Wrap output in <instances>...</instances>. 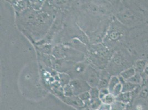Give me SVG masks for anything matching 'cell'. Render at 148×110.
I'll return each instance as SVG.
<instances>
[{
    "instance_id": "6da1fadb",
    "label": "cell",
    "mask_w": 148,
    "mask_h": 110,
    "mask_svg": "<svg viewBox=\"0 0 148 110\" xmlns=\"http://www.w3.org/2000/svg\"><path fill=\"white\" fill-rule=\"evenodd\" d=\"M89 60L98 68H103L111 58L108 48L102 44H96L89 51Z\"/></svg>"
},
{
    "instance_id": "7a4b0ae2",
    "label": "cell",
    "mask_w": 148,
    "mask_h": 110,
    "mask_svg": "<svg viewBox=\"0 0 148 110\" xmlns=\"http://www.w3.org/2000/svg\"><path fill=\"white\" fill-rule=\"evenodd\" d=\"M84 79L92 88H97L99 86L100 74L91 66H88L83 74Z\"/></svg>"
},
{
    "instance_id": "3957f363",
    "label": "cell",
    "mask_w": 148,
    "mask_h": 110,
    "mask_svg": "<svg viewBox=\"0 0 148 110\" xmlns=\"http://www.w3.org/2000/svg\"><path fill=\"white\" fill-rule=\"evenodd\" d=\"M71 86L74 95H79L81 94L84 92H88L91 89V87L89 86L86 81L83 80H73L69 83Z\"/></svg>"
},
{
    "instance_id": "277c9868",
    "label": "cell",
    "mask_w": 148,
    "mask_h": 110,
    "mask_svg": "<svg viewBox=\"0 0 148 110\" xmlns=\"http://www.w3.org/2000/svg\"><path fill=\"white\" fill-rule=\"evenodd\" d=\"M122 33L118 29L112 28L107 34L108 43H116L119 41L122 37Z\"/></svg>"
},
{
    "instance_id": "5b68a950",
    "label": "cell",
    "mask_w": 148,
    "mask_h": 110,
    "mask_svg": "<svg viewBox=\"0 0 148 110\" xmlns=\"http://www.w3.org/2000/svg\"><path fill=\"white\" fill-rule=\"evenodd\" d=\"M110 73L107 71H102L100 74V79L99 82L98 88L99 89L102 88H107L111 78Z\"/></svg>"
},
{
    "instance_id": "8992f818",
    "label": "cell",
    "mask_w": 148,
    "mask_h": 110,
    "mask_svg": "<svg viewBox=\"0 0 148 110\" xmlns=\"http://www.w3.org/2000/svg\"><path fill=\"white\" fill-rule=\"evenodd\" d=\"M112 64L113 66H116L117 67H121L123 66L124 62V58L123 56L121 55V54L117 52L113 57H112L111 59Z\"/></svg>"
},
{
    "instance_id": "52a82bcc",
    "label": "cell",
    "mask_w": 148,
    "mask_h": 110,
    "mask_svg": "<svg viewBox=\"0 0 148 110\" xmlns=\"http://www.w3.org/2000/svg\"><path fill=\"white\" fill-rule=\"evenodd\" d=\"M136 73V72L134 68H130L122 71L120 74V76L121 78H122L124 81H127L133 77Z\"/></svg>"
},
{
    "instance_id": "ba28073f",
    "label": "cell",
    "mask_w": 148,
    "mask_h": 110,
    "mask_svg": "<svg viewBox=\"0 0 148 110\" xmlns=\"http://www.w3.org/2000/svg\"><path fill=\"white\" fill-rule=\"evenodd\" d=\"M139 85L134 84L129 81H125L122 84V92H131L138 88Z\"/></svg>"
},
{
    "instance_id": "9c48e42d",
    "label": "cell",
    "mask_w": 148,
    "mask_h": 110,
    "mask_svg": "<svg viewBox=\"0 0 148 110\" xmlns=\"http://www.w3.org/2000/svg\"><path fill=\"white\" fill-rule=\"evenodd\" d=\"M121 83L119 79L116 76H113L111 78V79L110 80L108 86V89L110 92L112 94L113 91L114 89L116 88V86H117L118 84Z\"/></svg>"
},
{
    "instance_id": "30bf717a",
    "label": "cell",
    "mask_w": 148,
    "mask_h": 110,
    "mask_svg": "<svg viewBox=\"0 0 148 110\" xmlns=\"http://www.w3.org/2000/svg\"><path fill=\"white\" fill-rule=\"evenodd\" d=\"M147 65V63L146 60L138 61L135 64V67H134V69H136V72L140 74L143 73Z\"/></svg>"
},
{
    "instance_id": "8fae6325",
    "label": "cell",
    "mask_w": 148,
    "mask_h": 110,
    "mask_svg": "<svg viewBox=\"0 0 148 110\" xmlns=\"http://www.w3.org/2000/svg\"><path fill=\"white\" fill-rule=\"evenodd\" d=\"M143 77L141 74L139 73H136V74L132 77L130 79L126 81H129L132 83H133L136 85H139L143 83Z\"/></svg>"
},
{
    "instance_id": "7c38bea8",
    "label": "cell",
    "mask_w": 148,
    "mask_h": 110,
    "mask_svg": "<svg viewBox=\"0 0 148 110\" xmlns=\"http://www.w3.org/2000/svg\"><path fill=\"white\" fill-rule=\"evenodd\" d=\"M131 95V92H122L116 98L119 101L127 102L130 100Z\"/></svg>"
},
{
    "instance_id": "4fadbf2b",
    "label": "cell",
    "mask_w": 148,
    "mask_h": 110,
    "mask_svg": "<svg viewBox=\"0 0 148 110\" xmlns=\"http://www.w3.org/2000/svg\"><path fill=\"white\" fill-rule=\"evenodd\" d=\"M89 92L90 94L91 99L92 100L99 98V89L98 88H92L90 90Z\"/></svg>"
},
{
    "instance_id": "5bb4252c",
    "label": "cell",
    "mask_w": 148,
    "mask_h": 110,
    "mask_svg": "<svg viewBox=\"0 0 148 110\" xmlns=\"http://www.w3.org/2000/svg\"><path fill=\"white\" fill-rule=\"evenodd\" d=\"M114 98L115 96L112 94L110 93L106 95L101 100L105 104H110L113 103V102L114 100Z\"/></svg>"
},
{
    "instance_id": "9a60e30c",
    "label": "cell",
    "mask_w": 148,
    "mask_h": 110,
    "mask_svg": "<svg viewBox=\"0 0 148 110\" xmlns=\"http://www.w3.org/2000/svg\"><path fill=\"white\" fill-rule=\"evenodd\" d=\"M122 84L121 83H119L114 89L112 94L116 98L121 93H122Z\"/></svg>"
},
{
    "instance_id": "2e32d148",
    "label": "cell",
    "mask_w": 148,
    "mask_h": 110,
    "mask_svg": "<svg viewBox=\"0 0 148 110\" xmlns=\"http://www.w3.org/2000/svg\"><path fill=\"white\" fill-rule=\"evenodd\" d=\"M78 97L80 98V99L82 101H87V100H88L89 99L91 98L90 94L89 91L84 92L78 96Z\"/></svg>"
},
{
    "instance_id": "e0dca14e",
    "label": "cell",
    "mask_w": 148,
    "mask_h": 110,
    "mask_svg": "<svg viewBox=\"0 0 148 110\" xmlns=\"http://www.w3.org/2000/svg\"><path fill=\"white\" fill-rule=\"evenodd\" d=\"M64 94L68 96H71L74 95L71 88L69 84H68L64 87Z\"/></svg>"
},
{
    "instance_id": "ac0fdd59",
    "label": "cell",
    "mask_w": 148,
    "mask_h": 110,
    "mask_svg": "<svg viewBox=\"0 0 148 110\" xmlns=\"http://www.w3.org/2000/svg\"><path fill=\"white\" fill-rule=\"evenodd\" d=\"M140 96H142V98H145L148 95V90L147 89H144L143 90H142L140 94Z\"/></svg>"
},
{
    "instance_id": "d6986e66",
    "label": "cell",
    "mask_w": 148,
    "mask_h": 110,
    "mask_svg": "<svg viewBox=\"0 0 148 110\" xmlns=\"http://www.w3.org/2000/svg\"></svg>"
}]
</instances>
